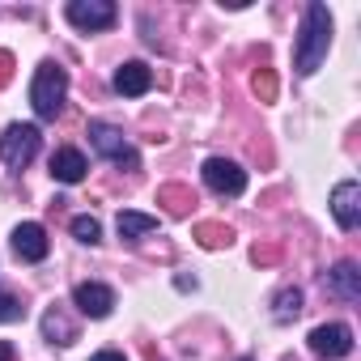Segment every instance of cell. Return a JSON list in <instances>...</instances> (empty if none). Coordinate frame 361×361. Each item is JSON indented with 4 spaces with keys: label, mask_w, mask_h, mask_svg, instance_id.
<instances>
[{
    "label": "cell",
    "mask_w": 361,
    "mask_h": 361,
    "mask_svg": "<svg viewBox=\"0 0 361 361\" xmlns=\"http://www.w3.org/2000/svg\"><path fill=\"white\" fill-rule=\"evenodd\" d=\"M64 94H68V73L56 60H43L39 73H35V81H30V106H35V115L51 123L64 111Z\"/></svg>",
    "instance_id": "obj_2"
},
{
    "label": "cell",
    "mask_w": 361,
    "mask_h": 361,
    "mask_svg": "<svg viewBox=\"0 0 361 361\" xmlns=\"http://www.w3.org/2000/svg\"><path fill=\"white\" fill-rule=\"evenodd\" d=\"M331 51V13L327 5H306V18H302V30H298V43H293V73L298 77H310L319 73V64L327 60Z\"/></svg>",
    "instance_id": "obj_1"
},
{
    "label": "cell",
    "mask_w": 361,
    "mask_h": 361,
    "mask_svg": "<svg viewBox=\"0 0 361 361\" xmlns=\"http://www.w3.org/2000/svg\"><path fill=\"white\" fill-rule=\"evenodd\" d=\"M200 174H204L209 192H217V196H243L247 192V170L230 157H209Z\"/></svg>",
    "instance_id": "obj_6"
},
{
    "label": "cell",
    "mask_w": 361,
    "mask_h": 361,
    "mask_svg": "<svg viewBox=\"0 0 361 361\" xmlns=\"http://www.w3.org/2000/svg\"><path fill=\"white\" fill-rule=\"evenodd\" d=\"M251 85H255V94H259V102H272V98H276V73H272V68H259Z\"/></svg>",
    "instance_id": "obj_21"
},
{
    "label": "cell",
    "mask_w": 361,
    "mask_h": 361,
    "mask_svg": "<svg viewBox=\"0 0 361 361\" xmlns=\"http://www.w3.org/2000/svg\"><path fill=\"white\" fill-rule=\"evenodd\" d=\"M85 170H90V161H85L81 149H56L51 153V174L60 178V183H81Z\"/></svg>",
    "instance_id": "obj_13"
},
{
    "label": "cell",
    "mask_w": 361,
    "mask_h": 361,
    "mask_svg": "<svg viewBox=\"0 0 361 361\" xmlns=\"http://www.w3.org/2000/svg\"><path fill=\"white\" fill-rule=\"evenodd\" d=\"M323 281H327V289H331L340 302H348V306H353V302H361V272H357V264H353V259H340Z\"/></svg>",
    "instance_id": "obj_11"
},
{
    "label": "cell",
    "mask_w": 361,
    "mask_h": 361,
    "mask_svg": "<svg viewBox=\"0 0 361 361\" xmlns=\"http://www.w3.org/2000/svg\"><path fill=\"white\" fill-rule=\"evenodd\" d=\"M0 361H13V344L9 340H0Z\"/></svg>",
    "instance_id": "obj_25"
},
{
    "label": "cell",
    "mask_w": 361,
    "mask_h": 361,
    "mask_svg": "<svg viewBox=\"0 0 361 361\" xmlns=\"http://www.w3.org/2000/svg\"><path fill=\"white\" fill-rule=\"evenodd\" d=\"M331 217L348 234L361 226V183H357V178H344V183L331 188Z\"/></svg>",
    "instance_id": "obj_8"
},
{
    "label": "cell",
    "mask_w": 361,
    "mask_h": 361,
    "mask_svg": "<svg viewBox=\"0 0 361 361\" xmlns=\"http://www.w3.org/2000/svg\"><path fill=\"white\" fill-rule=\"evenodd\" d=\"M47 230L39 226V221H22L18 230H13V255L22 259V264H43L47 259Z\"/></svg>",
    "instance_id": "obj_10"
},
{
    "label": "cell",
    "mask_w": 361,
    "mask_h": 361,
    "mask_svg": "<svg viewBox=\"0 0 361 361\" xmlns=\"http://www.w3.org/2000/svg\"><path fill=\"white\" fill-rule=\"evenodd\" d=\"M90 145H94V153H102L106 161H115V166H128V170H136V149L128 145V136L119 132V128H111V123H102V119H94L90 123Z\"/></svg>",
    "instance_id": "obj_4"
},
{
    "label": "cell",
    "mask_w": 361,
    "mask_h": 361,
    "mask_svg": "<svg viewBox=\"0 0 361 361\" xmlns=\"http://www.w3.org/2000/svg\"><path fill=\"white\" fill-rule=\"evenodd\" d=\"M196 243H200L204 251H221V247L234 243V230L221 226V221H200V226H196Z\"/></svg>",
    "instance_id": "obj_16"
},
{
    "label": "cell",
    "mask_w": 361,
    "mask_h": 361,
    "mask_svg": "<svg viewBox=\"0 0 361 361\" xmlns=\"http://www.w3.org/2000/svg\"><path fill=\"white\" fill-rule=\"evenodd\" d=\"M238 361H255V357H238Z\"/></svg>",
    "instance_id": "obj_26"
},
{
    "label": "cell",
    "mask_w": 361,
    "mask_h": 361,
    "mask_svg": "<svg viewBox=\"0 0 361 361\" xmlns=\"http://www.w3.org/2000/svg\"><path fill=\"white\" fill-rule=\"evenodd\" d=\"M9 68H13V56H9V51H0V85L9 81Z\"/></svg>",
    "instance_id": "obj_23"
},
{
    "label": "cell",
    "mask_w": 361,
    "mask_h": 361,
    "mask_svg": "<svg viewBox=\"0 0 361 361\" xmlns=\"http://www.w3.org/2000/svg\"><path fill=\"white\" fill-rule=\"evenodd\" d=\"M73 234H77V243H85V247L102 243V226H98V217H73Z\"/></svg>",
    "instance_id": "obj_19"
},
{
    "label": "cell",
    "mask_w": 361,
    "mask_h": 361,
    "mask_svg": "<svg viewBox=\"0 0 361 361\" xmlns=\"http://www.w3.org/2000/svg\"><path fill=\"white\" fill-rule=\"evenodd\" d=\"M302 289L298 285H285V289H276V298H272V319L276 323H293L298 314H302Z\"/></svg>",
    "instance_id": "obj_15"
},
{
    "label": "cell",
    "mask_w": 361,
    "mask_h": 361,
    "mask_svg": "<svg viewBox=\"0 0 361 361\" xmlns=\"http://www.w3.org/2000/svg\"><path fill=\"white\" fill-rule=\"evenodd\" d=\"M64 18L77 26V30H111L115 26V18H119V9L111 5V0H68V9H64Z\"/></svg>",
    "instance_id": "obj_5"
},
{
    "label": "cell",
    "mask_w": 361,
    "mask_h": 361,
    "mask_svg": "<svg viewBox=\"0 0 361 361\" xmlns=\"http://www.w3.org/2000/svg\"><path fill=\"white\" fill-rule=\"evenodd\" d=\"M73 306H77L85 319H106V314L115 310V289H106V285H98V281H81V285L73 289Z\"/></svg>",
    "instance_id": "obj_9"
},
{
    "label": "cell",
    "mask_w": 361,
    "mask_h": 361,
    "mask_svg": "<svg viewBox=\"0 0 361 361\" xmlns=\"http://www.w3.org/2000/svg\"><path fill=\"white\" fill-rule=\"evenodd\" d=\"M149 85H153V68H149V64L128 60V64L115 68V90H119L123 98H140V94H149Z\"/></svg>",
    "instance_id": "obj_12"
},
{
    "label": "cell",
    "mask_w": 361,
    "mask_h": 361,
    "mask_svg": "<svg viewBox=\"0 0 361 361\" xmlns=\"http://www.w3.org/2000/svg\"><path fill=\"white\" fill-rule=\"evenodd\" d=\"M251 259H255V264H272V259H276V247H255Z\"/></svg>",
    "instance_id": "obj_22"
},
{
    "label": "cell",
    "mask_w": 361,
    "mask_h": 361,
    "mask_svg": "<svg viewBox=\"0 0 361 361\" xmlns=\"http://www.w3.org/2000/svg\"><path fill=\"white\" fill-rule=\"evenodd\" d=\"M43 336H47L51 344H73V340H77V323H73L60 306H51V310L43 314Z\"/></svg>",
    "instance_id": "obj_14"
},
{
    "label": "cell",
    "mask_w": 361,
    "mask_h": 361,
    "mask_svg": "<svg viewBox=\"0 0 361 361\" xmlns=\"http://www.w3.org/2000/svg\"><path fill=\"white\" fill-rule=\"evenodd\" d=\"M26 319V306H22V298H13V293H5L0 289V323H22Z\"/></svg>",
    "instance_id": "obj_20"
},
{
    "label": "cell",
    "mask_w": 361,
    "mask_h": 361,
    "mask_svg": "<svg viewBox=\"0 0 361 361\" xmlns=\"http://www.w3.org/2000/svg\"><path fill=\"white\" fill-rule=\"evenodd\" d=\"M39 145H43V136L35 123H9L0 132V161L13 166V170H26L39 157Z\"/></svg>",
    "instance_id": "obj_3"
},
{
    "label": "cell",
    "mask_w": 361,
    "mask_h": 361,
    "mask_svg": "<svg viewBox=\"0 0 361 361\" xmlns=\"http://www.w3.org/2000/svg\"><path fill=\"white\" fill-rule=\"evenodd\" d=\"M157 200H161V204H166L174 217H188V213H192V204H196V196H192L188 188H178V183L161 188V192H157Z\"/></svg>",
    "instance_id": "obj_18"
},
{
    "label": "cell",
    "mask_w": 361,
    "mask_h": 361,
    "mask_svg": "<svg viewBox=\"0 0 361 361\" xmlns=\"http://www.w3.org/2000/svg\"><path fill=\"white\" fill-rule=\"evenodd\" d=\"M153 230H157V217L136 213V209H123V213H119V234H123V238H145V234H153Z\"/></svg>",
    "instance_id": "obj_17"
},
{
    "label": "cell",
    "mask_w": 361,
    "mask_h": 361,
    "mask_svg": "<svg viewBox=\"0 0 361 361\" xmlns=\"http://www.w3.org/2000/svg\"><path fill=\"white\" fill-rule=\"evenodd\" d=\"M306 344H310L314 357H323V361H340V357L353 353V327H348V323H323V327L310 331Z\"/></svg>",
    "instance_id": "obj_7"
},
{
    "label": "cell",
    "mask_w": 361,
    "mask_h": 361,
    "mask_svg": "<svg viewBox=\"0 0 361 361\" xmlns=\"http://www.w3.org/2000/svg\"><path fill=\"white\" fill-rule=\"evenodd\" d=\"M90 361H128V357H123V353H115V348H102V353H94Z\"/></svg>",
    "instance_id": "obj_24"
}]
</instances>
